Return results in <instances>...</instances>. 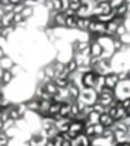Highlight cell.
<instances>
[{"instance_id":"44dd1931","label":"cell","mask_w":130,"mask_h":146,"mask_svg":"<svg viewBox=\"0 0 130 146\" xmlns=\"http://www.w3.org/2000/svg\"><path fill=\"white\" fill-rule=\"evenodd\" d=\"M98 8L102 10V14H108L112 12V7L110 5V1H105V3H97Z\"/></svg>"},{"instance_id":"484cf974","label":"cell","mask_w":130,"mask_h":146,"mask_svg":"<svg viewBox=\"0 0 130 146\" xmlns=\"http://www.w3.org/2000/svg\"><path fill=\"white\" fill-rule=\"evenodd\" d=\"M53 82L57 85V87H59V88H63V87H66L67 85H68V81L66 80V78H59V77H56L53 80Z\"/></svg>"},{"instance_id":"83f0119b","label":"cell","mask_w":130,"mask_h":146,"mask_svg":"<svg viewBox=\"0 0 130 146\" xmlns=\"http://www.w3.org/2000/svg\"><path fill=\"white\" fill-rule=\"evenodd\" d=\"M21 14H22V17L25 18V19L30 18L31 15L34 14V9H32V7H25V8H23V10L21 12Z\"/></svg>"},{"instance_id":"4fadbf2b","label":"cell","mask_w":130,"mask_h":146,"mask_svg":"<svg viewBox=\"0 0 130 146\" xmlns=\"http://www.w3.org/2000/svg\"><path fill=\"white\" fill-rule=\"evenodd\" d=\"M13 78H14V76H13V73L10 72V69H7V71H1L0 72V80H1L3 85H9V83H12Z\"/></svg>"},{"instance_id":"ac0fdd59","label":"cell","mask_w":130,"mask_h":146,"mask_svg":"<svg viewBox=\"0 0 130 146\" xmlns=\"http://www.w3.org/2000/svg\"><path fill=\"white\" fill-rule=\"evenodd\" d=\"M15 31V26L14 25H10V26H7V27H1L0 28V36L7 38L9 35H12L13 32Z\"/></svg>"},{"instance_id":"f35d334b","label":"cell","mask_w":130,"mask_h":146,"mask_svg":"<svg viewBox=\"0 0 130 146\" xmlns=\"http://www.w3.org/2000/svg\"><path fill=\"white\" fill-rule=\"evenodd\" d=\"M9 3H10V4H13V5H15V4H19V3H22V0H9Z\"/></svg>"},{"instance_id":"d6986e66","label":"cell","mask_w":130,"mask_h":146,"mask_svg":"<svg viewBox=\"0 0 130 146\" xmlns=\"http://www.w3.org/2000/svg\"><path fill=\"white\" fill-rule=\"evenodd\" d=\"M77 63H76V60H75L74 58L72 59H70L68 62H67L66 64H64V68H66V71L68 72V73H74V72H76L77 71Z\"/></svg>"},{"instance_id":"2e32d148","label":"cell","mask_w":130,"mask_h":146,"mask_svg":"<svg viewBox=\"0 0 130 146\" xmlns=\"http://www.w3.org/2000/svg\"><path fill=\"white\" fill-rule=\"evenodd\" d=\"M0 21H1V27H7V26L13 25V12L4 13V15L0 17Z\"/></svg>"},{"instance_id":"5bb4252c","label":"cell","mask_w":130,"mask_h":146,"mask_svg":"<svg viewBox=\"0 0 130 146\" xmlns=\"http://www.w3.org/2000/svg\"><path fill=\"white\" fill-rule=\"evenodd\" d=\"M13 60L10 56L4 55L3 58H0V69L1 71H7V69H10L13 67Z\"/></svg>"},{"instance_id":"7a4b0ae2","label":"cell","mask_w":130,"mask_h":146,"mask_svg":"<svg viewBox=\"0 0 130 146\" xmlns=\"http://www.w3.org/2000/svg\"><path fill=\"white\" fill-rule=\"evenodd\" d=\"M89 33H95L98 36H105L106 35V23H102L99 21H95L90 18V25L88 27Z\"/></svg>"},{"instance_id":"7c38bea8","label":"cell","mask_w":130,"mask_h":146,"mask_svg":"<svg viewBox=\"0 0 130 146\" xmlns=\"http://www.w3.org/2000/svg\"><path fill=\"white\" fill-rule=\"evenodd\" d=\"M113 12H115V14L117 15V17H126L129 13V7H128V3H123L121 5H119V7L113 8Z\"/></svg>"},{"instance_id":"9a60e30c","label":"cell","mask_w":130,"mask_h":146,"mask_svg":"<svg viewBox=\"0 0 130 146\" xmlns=\"http://www.w3.org/2000/svg\"><path fill=\"white\" fill-rule=\"evenodd\" d=\"M90 25V18H77L76 28L80 31H88V27Z\"/></svg>"},{"instance_id":"6da1fadb","label":"cell","mask_w":130,"mask_h":146,"mask_svg":"<svg viewBox=\"0 0 130 146\" xmlns=\"http://www.w3.org/2000/svg\"><path fill=\"white\" fill-rule=\"evenodd\" d=\"M98 98V92L94 90V88H89V87H84L80 90V95L77 100L82 101L85 105H92L97 101Z\"/></svg>"},{"instance_id":"8fae6325","label":"cell","mask_w":130,"mask_h":146,"mask_svg":"<svg viewBox=\"0 0 130 146\" xmlns=\"http://www.w3.org/2000/svg\"><path fill=\"white\" fill-rule=\"evenodd\" d=\"M43 90L45 91V92H48L49 95L54 96L57 94V91H58V87H57V85L53 82V80L48 81V82L43 83Z\"/></svg>"},{"instance_id":"1f68e13d","label":"cell","mask_w":130,"mask_h":146,"mask_svg":"<svg viewBox=\"0 0 130 146\" xmlns=\"http://www.w3.org/2000/svg\"><path fill=\"white\" fill-rule=\"evenodd\" d=\"M119 38H120V41L124 44V45H128V46L130 45V33H129V32H126V33H124V35H121Z\"/></svg>"},{"instance_id":"8d00e7d4","label":"cell","mask_w":130,"mask_h":146,"mask_svg":"<svg viewBox=\"0 0 130 146\" xmlns=\"http://www.w3.org/2000/svg\"><path fill=\"white\" fill-rule=\"evenodd\" d=\"M3 98H5V92H4V87H0V100Z\"/></svg>"},{"instance_id":"ba28073f","label":"cell","mask_w":130,"mask_h":146,"mask_svg":"<svg viewBox=\"0 0 130 146\" xmlns=\"http://www.w3.org/2000/svg\"><path fill=\"white\" fill-rule=\"evenodd\" d=\"M52 126H54V119L52 115H45L40 118V129L46 131L48 128H50Z\"/></svg>"},{"instance_id":"d6a6232c","label":"cell","mask_w":130,"mask_h":146,"mask_svg":"<svg viewBox=\"0 0 130 146\" xmlns=\"http://www.w3.org/2000/svg\"><path fill=\"white\" fill-rule=\"evenodd\" d=\"M52 4H53V10L54 12H61V9H62L61 0H52Z\"/></svg>"},{"instance_id":"836d02e7","label":"cell","mask_w":130,"mask_h":146,"mask_svg":"<svg viewBox=\"0 0 130 146\" xmlns=\"http://www.w3.org/2000/svg\"><path fill=\"white\" fill-rule=\"evenodd\" d=\"M26 5L23 4V3H19V4H15L14 7H13V13H21L23 10V8H25Z\"/></svg>"},{"instance_id":"60d3db41","label":"cell","mask_w":130,"mask_h":146,"mask_svg":"<svg viewBox=\"0 0 130 146\" xmlns=\"http://www.w3.org/2000/svg\"><path fill=\"white\" fill-rule=\"evenodd\" d=\"M5 55V53H4V49L1 48V46H0V58H3V56Z\"/></svg>"},{"instance_id":"7402d4cb","label":"cell","mask_w":130,"mask_h":146,"mask_svg":"<svg viewBox=\"0 0 130 146\" xmlns=\"http://www.w3.org/2000/svg\"><path fill=\"white\" fill-rule=\"evenodd\" d=\"M85 122H88V123H90V124H95V123H98V122H99V114L92 110L89 114H88L86 121H85Z\"/></svg>"},{"instance_id":"9c48e42d","label":"cell","mask_w":130,"mask_h":146,"mask_svg":"<svg viewBox=\"0 0 130 146\" xmlns=\"http://www.w3.org/2000/svg\"><path fill=\"white\" fill-rule=\"evenodd\" d=\"M53 21H54V25H56L57 27H64V23H66V14H64L63 12H54Z\"/></svg>"},{"instance_id":"f6af8a7d","label":"cell","mask_w":130,"mask_h":146,"mask_svg":"<svg viewBox=\"0 0 130 146\" xmlns=\"http://www.w3.org/2000/svg\"><path fill=\"white\" fill-rule=\"evenodd\" d=\"M90 146H97V145H90Z\"/></svg>"},{"instance_id":"e0dca14e","label":"cell","mask_w":130,"mask_h":146,"mask_svg":"<svg viewBox=\"0 0 130 146\" xmlns=\"http://www.w3.org/2000/svg\"><path fill=\"white\" fill-rule=\"evenodd\" d=\"M77 15H66V23H64V27L67 28H76V22H77Z\"/></svg>"},{"instance_id":"f546056e","label":"cell","mask_w":130,"mask_h":146,"mask_svg":"<svg viewBox=\"0 0 130 146\" xmlns=\"http://www.w3.org/2000/svg\"><path fill=\"white\" fill-rule=\"evenodd\" d=\"M117 73V78H119V82H125L128 80V71H120V72H116Z\"/></svg>"},{"instance_id":"603a6c76","label":"cell","mask_w":130,"mask_h":146,"mask_svg":"<svg viewBox=\"0 0 130 146\" xmlns=\"http://www.w3.org/2000/svg\"><path fill=\"white\" fill-rule=\"evenodd\" d=\"M14 108L15 110L18 111V114H19L21 117H25V114L27 113V106H26V103H19V104H14Z\"/></svg>"},{"instance_id":"4316f807","label":"cell","mask_w":130,"mask_h":146,"mask_svg":"<svg viewBox=\"0 0 130 146\" xmlns=\"http://www.w3.org/2000/svg\"><path fill=\"white\" fill-rule=\"evenodd\" d=\"M93 126H94V135H95V137H101L103 135V131H105L106 127H103L99 122H98V123H95V124H93Z\"/></svg>"},{"instance_id":"3957f363","label":"cell","mask_w":130,"mask_h":146,"mask_svg":"<svg viewBox=\"0 0 130 146\" xmlns=\"http://www.w3.org/2000/svg\"><path fill=\"white\" fill-rule=\"evenodd\" d=\"M97 73L94 71H88L85 73L81 74V85L82 87H89V88H93L95 85V80H97Z\"/></svg>"},{"instance_id":"52a82bcc","label":"cell","mask_w":130,"mask_h":146,"mask_svg":"<svg viewBox=\"0 0 130 146\" xmlns=\"http://www.w3.org/2000/svg\"><path fill=\"white\" fill-rule=\"evenodd\" d=\"M113 122H115V119H113L108 113L99 114V123L102 124L103 127H106V128H110V127L113 124Z\"/></svg>"},{"instance_id":"ffe728a7","label":"cell","mask_w":130,"mask_h":146,"mask_svg":"<svg viewBox=\"0 0 130 146\" xmlns=\"http://www.w3.org/2000/svg\"><path fill=\"white\" fill-rule=\"evenodd\" d=\"M59 109H61V103L53 100L50 103V106H49V115H56V114H58Z\"/></svg>"},{"instance_id":"d590c367","label":"cell","mask_w":130,"mask_h":146,"mask_svg":"<svg viewBox=\"0 0 130 146\" xmlns=\"http://www.w3.org/2000/svg\"><path fill=\"white\" fill-rule=\"evenodd\" d=\"M81 7V4H80V3H70V9H72V10H75V12H76L77 9H79V8Z\"/></svg>"},{"instance_id":"ee69618b","label":"cell","mask_w":130,"mask_h":146,"mask_svg":"<svg viewBox=\"0 0 130 146\" xmlns=\"http://www.w3.org/2000/svg\"><path fill=\"white\" fill-rule=\"evenodd\" d=\"M0 131H3V122L0 121Z\"/></svg>"},{"instance_id":"7bdbcfd3","label":"cell","mask_w":130,"mask_h":146,"mask_svg":"<svg viewBox=\"0 0 130 146\" xmlns=\"http://www.w3.org/2000/svg\"><path fill=\"white\" fill-rule=\"evenodd\" d=\"M126 133H128V135H129V136H130V124H129V126H128V129H126Z\"/></svg>"},{"instance_id":"d4e9b609","label":"cell","mask_w":130,"mask_h":146,"mask_svg":"<svg viewBox=\"0 0 130 146\" xmlns=\"http://www.w3.org/2000/svg\"><path fill=\"white\" fill-rule=\"evenodd\" d=\"M92 109H93V111H95V113H98V114H102V113H106V106L105 105H102L101 103H98V101H95L94 104H92Z\"/></svg>"},{"instance_id":"277c9868","label":"cell","mask_w":130,"mask_h":146,"mask_svg":"<svg viewBox=\"0 0 130 146\" xmlns=\"http://www.w3.org/2000/svg\"><path fill=\"white\" fill-rule=\"evenodd\" d=\"M84 127H85V124H84V122H81V121H76V119H72L71 122H70V127H68V133H70V136L74 139L75 136H77V135H80V133H82L84 132Z\"/></svg>"},{"instance_id":"bcb514c9","label":"cell","mask_w":130,"mask_h":146,"mask_svg":"<svg viewBox=\"0 0 130 146\" xmlns=\"http://www.w3.org/2000/svg\"><path fill=\"white\" fill-rule=\"evenodd\" d=\"M22 1H23V0H22Z\"/></svg>"},{"instance_id":"74e56055","label":"cell","mask_w":130,"mask_h":146,"mask_svg":"<svg viewBox=\"0 0 130 146\" xmlns=\"http://www.w3.org/2000/svg\"><path fill=\"white\" fill-rule=\"evenodd\" d=\"M7 4H10L9 0H0V5H1V7H4V5H7Z\"/></svg>"},{"instance_id":"30bf717a","label":"cell","mask_w":130,"mask_h":146,"mask_svg":"<svg viewBox=\"0 0 130 146\" xmlns=\"http://www.w3.org/2000/svg\"><path fill=\"white\" fill-rule=\"evenodd\" d=\"M39 105H40V99H38V98H32L31 100L26 101V106H27V110L31 111V113H38Z\"/></svg>"},{"instance_id":"f1b7e54d","label":"cell","mask_w":130,"mask_h":146,"mask_svg":"<svg viewBox=\"0 0 130 146\" xmlns=\"http://www.w3.org/2000/svg\"><path fill=\"white\" fill-rule=\"evenodd\" d=\"M126 32H128V27H126V25L124 23V25L117 26V30H116V33H115V35L117 36V37H120L121 35H124V33H126Z\"/></svg>"},{"instance_id":"cb8c5ba5","label":"cell","mask_w":130,"mask_h":146,"mask_svg":"<svg viewBox=\"0 0 130 146\" xmlns=\"http://www.w3.org/2000/svg\"><path fill=\"white\" fill-rule=\"evenodd\" d=\"M44 71V74H45V77H48L49 80H53L54 77H56V72H54V68L52 64H49V66H46L45 68L43 69Z\"/></svg>"},{"instance_id":"e575fe53","label":"cell","mask_w":130,"mask_h":146,"mask_svg":"<svg viewBox=\"0 0 130 146\" xmlns=\"http://www.w3.org/2000/svg\"><path fill=\"white\" fill-rule=\"evenodd\" d=\"M123 3H125V0H110V5L112 7V9L119 7V5H121Z\"/></svg>"},{"instance_id":"4dcf8cb0","label":"cell","mask_w":130,"mask_h":146,"mask_svg":"<svg viewBox=\"0 0 130 146\" xmlns=\"http://www.w3.org/2000/svg\"><path fill=\"white\" fill-rule=\"evenodd\" d=\"M22 21H25V18L22 17L21 13H13V25L17 26L18 23H21Z\"/></svg>"},{"instance_id":"8992f818","label":"cell","mask_w":130,"mask_h":146,"mask_svg":"<svg viewBox=\"0 0 130 146\" xmlns=\"http://www.w3.org/2000/svg\"><path fill=\"white\" fill-rule=\"evenodd\" d=\"M89 49H90V56H93V58H101V55L103 53V46L99 44V41H92Z\"/></svg>"},{"instance_id":"ab89813d","label":"cell","mask_w":130,"mask_h":146,"mask_svg":"<svg viewBox=\"0 0 130 146\" xmlns=\"http://www.w3.org/2000/svg\"><path fill=\"white\" fill-rule=\"evenodd\" d=\"M61 146H71V142H70V141H66V140H63V141H62V144H61Z\"/></svg>"},{"instance_id":"5b68a950","label":"cell","mask_w":130,"mask_h":146,"mask_svg":"<svg viewBox=\"0 0 130 146\" xmlns=\"http://www.w3.org/2000/svg\"><path fill=\"white\" fill-rule=\"evenodd\" d=\"M119 85V78H117V73L116 72H110L105 76V86L108 88L115 90L116 86Z\"/></svg>"},{"instance_id":"b9f144b4","label":"cell","mask_w":130,"mask_h":146,"mask_svg":"<svg viewBox=\"0 0 130 146\" xmlns=\"http://www.w3.org/2000/svg\"><path fill=\"white\" fill-rule=\"evenodd\" d=\"M97 3H105V1H110V0H95Z\"/></svg>"}]
</instances>
